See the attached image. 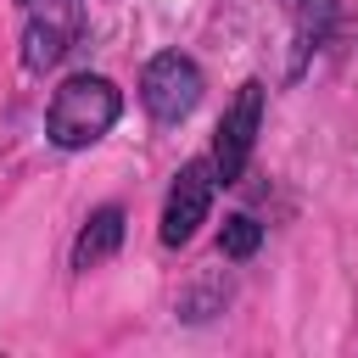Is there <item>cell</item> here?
I'll return each instance as SVG.
<instances>
[{
    "label": "cell",
    "mask_w": 358,
    "mask_h": 358,
    "mask_svg": "<svg viewBox=\"0 0 358 358\" xmlns=\"http://www.w3.org/2000/svg\"><path fill=\"white\" fill-rule=\"evenodd\" d=\"M257 241H263V224H257L252 213H235V218H224V235H218L224 257H252V252H257Z\"/></svg>",
    "instance_id": "7"
},
{
    "label": "cell",
    "mask_w": 358,
    "mask_h": 358,
    "mask_svg": "<svg viewBox=\"0 0 358 358\" xmlns=\"http://www.w3.org/2000/svg\"><path fill=\"white\" fill-rule=\"evenodd\" d=\"M140 101H145V112L157 123H185L196 112V101H201V67L190 56H179V50L151 56V67L140 78Z\"/></svg>",
    "instance_id": "2"
},
{
    "label": "cell",
    "mask_w": 358,
    "mask_h": 358,
    "mask_svg": "<svg viewBox=\"0 0 358 358\" xmlns=\"http://www.w3.org/2000/svg\"><path fill=\"white\" fill-rule=\"evenodd\" d=\"M257 123H263V84L246 78L241 95L229 101L224 123H218V140H213V173H218V185H235L246 173V157L257 145Z\"/></svg>",
    "instance_id": "4"
},
{
    "label": "cell",
    "mask_w": 358,
    "mask_h": 358,
    "mask_svg": "<svg viewBox=\"0 0 358 358\" xmlns=\"http://www.w3.org/2000/svg\"><path fill=\"white\" fill-rule=\"evenodd\" d=\"M78 28H84V6L78 0H34V11L22 22V67L28 73L56 67L78 45Z\"/></svg>",
    "instance_id": "3"
},
{
    "label": "cell",
    "mask_w": 358,
    "mask_h": 358,
    "mask_svg": "<svg viewBox=\"0 0 358 358\" xmlns=\"http://www.w3.org/2000/svg\"><path fill=\"white\" fill-rule=\"evenodd\" d=\"M117 246H123V207H101L73 241V268H101Z\"/></svg>",
    "instance_id": "6"
},
{
    "label": "cell",
    "mask_w": 358,
    "mask_h": 358,
    "mask_svg": "<svg viewBox=\"0 0 358 358\" xmlns=\"http://www.w3.org/2000/svg\"><path fill=\"white\" fill-rule=\"evenodd\" d=\"M330 22H336V0H302V34H296L302 50H319Z\"/></svg>",
    "instance_id": "8"
},
{
    "label": "cell",
    "mask_w": 358,
    "mask_h": 358,
    "mask_svg": "<svg viewBox=\"0 0 358 358\" xmlns=\"http://www.w3.org/2000/svg\"><path fill=\"white\" fill-rule=\"evenodd\" d=\"M213 185H218L213 157H196V162L179 168V179H173V190H168V201H162V241H168V246H185V241L201 229V218H207V207H213Z\"/></svg>",
    "instance_id": "5"
},
{
    "label": "cell",
    "mask_w": 358,
    "mask_h": 358,
    "mask_svg": "<svg viewBox=\"0 0 358 358\" xmlns=\"http://www.w3.org/2000/svg\"><path fill=\"white\" fill-rule=\"evenodd\" d=\"M123 112V95L112 78L101 73H73L56 95H50V112H45V134L62 145V151H84L95 145Z\"/></svg>",
    "instance_id": "1"
}]
</instances>
